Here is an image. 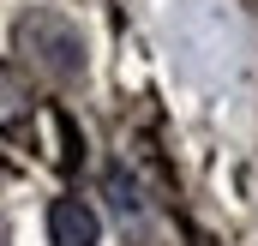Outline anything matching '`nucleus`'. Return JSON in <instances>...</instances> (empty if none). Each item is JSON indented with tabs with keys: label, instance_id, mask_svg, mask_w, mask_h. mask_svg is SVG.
I'll use <instances>...</instances> for the list:
<instances>
[{
	"label": "nucleus",
	"instance_id": "7ed1b4c3",
	"mask_svg": "<svg viewBox=\"0 0 258 246\" xmlns=\"http://www.w3.org/2000/svg\"><path fill=\"white\" fill-rule=\"evenodd\" d=\"M30 114H36V102H30V90H24V78H18L12 66H0V132H18Z\"/></svg>",
	"mask_w": 258,
	"mask_h": 246
},
{
	"label": "nucleus",
	"instance_id": "f257e3e1",
	"mask_svg": "<svg viewBox=\"0 0 258 246\" xmlns=\"http://www.w3.org/2000/svg\"><path fill=\"white\" fill-rule=\"evenodd\" d=\"M18 42H24V54H36V66H48L54 78H78L84 72V48H78V36L66 30L60 18H24L18 24Z\"/></svg>",
	"mask_w": 258,
	"mask_h": 246
},
{
	"label": "nucleus",
	"instance_id": "f03ea898",
	"mask_svg": "<svg viewBox=\"0 0 258 246\" xmlns=\"http://www.w3.org/2000/svg\"><path fill=\"white\" fill-rule=\"evenodd\" d=\"M48 240L54 246H102V216L84 198H54L48 204Z\"/></svg>",
	"mask_w": 258,
	"mask_h": 246
}]
</instances>
